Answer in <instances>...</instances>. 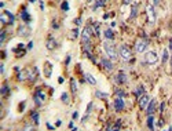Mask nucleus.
Segmentation results:
<instances>
[{"label":"nucleus","instance_id":"f704fd0d","mask_svg":"<svg viewBox=\"0 0 172 131\" xmlns=\"http://www.w3.org/2000/svg\"><path fill=\"white\" fill-rule=\"evenodd\" d=\"M77 117H79V113H77V112H75V113H73V119H77Z\"/></svg>","mask_w":172,"mask_h":131},{"label":"nucleus","instance_id":"e433bc0d","mask_svg":"<svg viewBox=\"0 0 172 131\" xmlns=\"http://www.w3.org/2000/svg\"><path fill=\"white\" fill-rule=\"evenodd\" d=\"M169 48L172 50V40H169Z\"/></svg>","mask_w":172,"mask_h":131},{"label":"nucleus","instance_id":"412c9836","mask_svg":"<svg viewBox=\"0 0 172 131\" xmlns=\"http://www.w3.org/2000/svg\"><path fill=\"white\" fill-rule=\"evenodd\" d=\"M70 87H72V93L76 94V93H77V82H76L75 79L70 80Z\"/></svg>","mask_w":172,"mask_h":131},{"label":"nucleus","instance_id":"423d86ee","mask_svg":"<svg viewBox=\"0 0 172 131\" xmlns=\"http://www.w3.org/2000/svg\"><path fill=\"white\" fill-rule=\"evenodd\" d=\"M44 101H46V94H44L41 90H37V91H36V94H34V102H36V105H37V106H40Z\"/></svg>","mask_w":172,"mask_h":131},{"label":"nucleus","instance_id":"2eb2a0df","mask_svg":"<svg viewBox=\"0 0 172 131\" xmlns=\"http://www.w3.org/2000/svg\"><path fill=\"white\" fill-rule=\"evenodd\" d=\"M120 127H121V120H117L114 126L108 127V131H120Z\"/></svg>","mask_w":172,"mask_h":131},{"label":"nucleus","instance_id":"7c9ffc66","mask_svg":"<svg viewBox=\"0 0 172 131\" xmlns=\"http://www.w3.org/2000/svg\"><path fill=\"white\" fill-rule=\"evenodd\" d=\"M142 93H143V87H138V90H136V95H143V94H142Z\"/></svg>","mask_w":172,"mask_h":131},{"label":"nucleus","instance_id":"6e6552de","mask_svg":"<svg viewBox=\"0 0 172 131\" xmlns=\"http://www.w3.org/2000/svg\"><path fill=\"white\" fill-rule=\"evenodd\" d=\"M147 46H149L147 40H138L136 44H135V50H136V53H144Z\"/></svg>","mask_w":172,"mask_h":131},{"label":"nucleus","instance_id":"4be33fe9","mask_svg":"<svg viewBox=\"0 0 172 131\" xmlns=\"http://www.w3.org/2000/svg\"><path fill=\"white\" fill-rule=\"evenodd\" d=\"M21 18L25 21V22H29V21H30V15L28 14V11H22V13H21Z\"/></svg>","mask_w":172,"mask_h":131},{"label":"nucleus","instance_id":"1a4fd4ad","mask_svg":"<svg viewBox=\"0 0 172 131\" xmlns=\"http://www.w3.org/2000/svg\"><path fill=\"white\" fill-rule=\"evenodd\" d=\"M101 65H102V66L106 69L108 72H112V70H113V62L110 61V59L102 58V59H101Z\"/></svg>","mask_w":172,"mask_h":131},{"label":"nucleus","instance_id":"bb28decb","mask_svg":"<svg viewBox=\"0 0 172 131\" xmlns=\"http://www.w3.org/2000/svg\"><path fill=\"white\" fill-rule=\"evenodd\" d=\"M136 11H138V7L136 6H134L132 7V13H131V18H134V17H136Z\"/></svg>","mask_w":172,"mask_h":131},{"label":"nucleus","instance_id":"f257e3e1","mask_svg":"<svg viewBox=\"0 0 172 131\" xmlns=\"http://www.w3.org/2000/svg\"><path fill=\"white\" fill-rule=\"evenodd\" d=\"M103 50H105V53L108 54V57H109V59H112V61H116L117 58H118V53H117L116 50V46L112 43V41H105L103 43Z\"/></svg>","mask_w":172,"mask_h":131},{"label":"nucleus","instance_id":"20e7f679","mask_svg":"<svg viewBox=\"0 0 172 131\" xmlns=\"http://www.w3.org/2000/svg\"><path fill=\"white\" fill-rule=\"evenodd\" d=\"M0 21H1L4 25H10V24L13 25L15 18H14V15L10 13V11H6V10H4V11L1 13V15H0Z\"/></svg>","mask_w":172,"mask_h":131},{"label":"nucleus","instance_id":"aec40b11","mask_svg":"<svg viewBox=\"0 0 172 131\" xmlns=\"http://www.w3.org/2000/svg\"><path fill=\"white\" fill-rule=\"evenodd\" d=\"M105 37H106L108 40H113V39H114V33H113V30H112V29H108V30L105 32Z\"/></svg>","mask_w":172,"mask_h":131},{"label":"nucleus","instance_id":"39448f33","mask_svg":"<svg viewBox=\"0 0 172 131\" xmlns=\"http://www.w3.org/2000/svg\"><path fill=\"white\" fill-rule=\"evenodd\" d=\"M143 59H144L146 63H149V65H154V63H157L158 62V55H157V53H154V51H149V53L144 54Z\"/></svg>","mask_w":172,"mask_h":131},{"label":"nucleus","instance_id":"5701e85b","mask_svg":"<svg viewBox=\"0 0 172 131\" xmlns=\"http://www.w3.org/2000/svg\"><path fill=\"white\" fill-rule=\"evenodd\" d=\"M8 93H10L8 86H7V84H3V87H1V95L6 97V95H8Z\"/></svg>","mask_w":172,"mask_h":131},{"label":"nucleus","instance_id":"473e14b6","mask_svg":"<svg viewBox=\"0 0 172 131\" xmlns=\"http://www.w3.org/2000/svg\"><path fill=\"white\" fill-rule=\"evenodd\" d=\"M96 97H103V98H106L108 94H103V93H101V91H96Z\"/></svg>","mask_w":172,"mask_h":131},{"label":"nucleus","instance_id":"cd10ccee","mask_svg":"<svg viewBox=\"0 0 172 131\" xmlns=\"http://www.w3.org/2000/svg\"><path fill=\"white\" fill-rule=\"evenodd\" d=\"M94 29H95V34L96 36H99V34H101V30H99V26H98V24H94Z\"/></svg>","mask_w":172,"mask_h":131},{"label":"nucleus","instance_id":"f03ea898","mask_svg":"<svg viewBox=\"0 0 172 131\" xmlns=\"http://www.w3.org/2000/svg\"><path fill=\"white\" fill-rule=\"evenodd\" d=\"M91 33H92V26H85L81 33V41L84 44V50L87 51L89 50V39H91Z\"/></svg>","mask_w":172,"mask_h":131},{"label":"nucleus","instance_id":"ddd939ff","mask_svg":"<svg viewBox=\"0 0 172 131\" xmlns=\"http://www.w3.org/2000/svg\"><path fill=\"white\" fill-rule=\"evenodd\" d=\"M18 33H19L21 36H29V34H30V29L28 26H25V25H21L19 29H18Z\"/></svg>","mask_w":172,"mask_h":131},{"label":"nucleus","instance_id":"f8f14e48","mask_svg":"<svg viewBox=\"0 0 172 131\" xmlns=\"http://www.w3.org/2000/svg\"><path fill=\"white\" fill-rule=\"evenodd\" d=\"M116 82L118 84H124V83H127V75L124 73V72H118V75L116 76Z\"/></svg>","mask_w":172,"mask_h":131},{"label":"nucleus","instance_id":"4c0bfd02","mask_svg":"<svg viewBox=\"0 0 172 131\" xmlns=\"http://www.w3.org/2000/svg\"><path fill=\"white\" fill-rule=\"evenodd\" d=\"M124 3H125V4H128V3H130V0H124Z\"/></svg>","mask_w":172,"mask_h":131},{"label":"nucleus","instance_id":"393cba45","mask_svg":"<svg viewBox=\"0 0 172 131\" xmlns=\"http://www.w3.org/2000/svg\"><path fill=\"white\" fill-rule=\"evenodd\" d=\"M32 119L34 120V123L36 124L40 123V122H39V113H37V112H33V113H32Z\"/></svg>","mask_w":172,"mask_h":131},{"label":"nucleus","instance_id":"f3484780","mask_svg":"<svg viewBox=\"0 0 172 131\" xmlns=\"http://www.w3.org/2000/svg\"><path fill=\"white\" fill-rule=\"evenodd\" d=\"M85 80H87L89 84H92V86H95V84H96L95 77H94L92 75H89V73H87V75H85Z\"/></svg>","mask_w":172,"mask_h":131},{"label":"nucleus","instance_id":"0eeeda50","mask_svg":"<svg viewBox=\"0 0 172 131\" xmlns=\"http://www.w3.org/2000/svg\"><path fill=\"white\" fill-rule=\"evenodd\" d=\"M150 103V97L147 95V94H143V95L139 97V106H140V109H146L147 108V105Z\"/></svg>","mask_w":172,"mask_h":131},{"label":"nucleus","instance_id":"c756f323","mask_svg":"<svg viewBox=\"0 0 172 131\" xmlns=\"http://www.w3.org/2000/svg\"><path fill=\"white\" fill-rule=\"evenodd\" d=\"M61 7H62V10H65V11H66V10H69V4H68V1H63Z\"/></svg>","mask_w":172,"mask_h":131},{"label":"nucleus","instance_id":"c85d7f7f","mask_svg":"<svg viewBox=\"0 0 172 131\" xmlns=\"http://www.w3.org/2000/svg\"><path fill=\"white\" fill-rule=\"evenodd\" d=\"M6 30H1V39H0V43H1V44H3V43H4V40H6Z\"/></svg>","mask_w":172,"mask_h":131},{"label":"nucleus","instance_id":"c9c22d12","mask_svg":"<svg viewBox=\"0 0 172 131\" xmlns=\"http://www.w3.org/2000/svg\"><path fill=\"white\" fill-rule=\"evenodd\" d=\"M153 3H154V4H156V6H157L158 3H160V0H153Z\"/></svg>","mask_w":172,"mask_h":131},{"label":"nucleus","instance_id":"2f4dec72","mask_svg":"<svg viewBox=\"0 0 172 131\" xmlns=\"http://www.w3.org/2000/svg\"><path fill=\"white\" fill-rule=\"evenodd\" d=\"M24 131H34V127L33 126H26V127L24 128Z\"/></svg>","mask_w":172,"mask_h":131},{"label":"nucleus","instance_id":"a211bd4d","mask_svg":"<svg viewBox=\"0 0 172 131\" xmlns=\"http://www.w3.org/2000/svg\"><path fill=\"white\" fill-rule=\"evenodd\" d=\"M147 14H149V17H150V21L153 22L154 18H156V14L153 11V6H147Z\"/></svg>","mask_w":172,"mask_h":131},{"label":"nucleus","instance_id":"72a5a7b5","mask_svg":"<svg viewBox=\"0 0 172 131\" xmlns=\"http://www.w3.org/2000/svg\"><path fill=\"white\" fill-rule=\"evenodd\" d=\"M80 22H81V20H80V18H77V20L75 21V24H76V25H80Z\"/></svg>","mask_w":172,"mask_h":131},{"label":"nucleus","instance_id":"b1692460","mask_svg":"<svg viewBox=\"0 0 172 131\" xmlns=\"http://www.w3.org/2000/svg\"><path fill=\"white\" fill-rule=\"evenodd\" d=\"M61 99H62V102H63V103H69V95L66 94V93H63V94H62Z\"/></svg>","mask_w":172,"mask_h":131},{"label":"nucleus","instance_id":"a878e982","mask_svg":"<svg viewBox=\"0 0 172 131\" xmlns=\"http://www.w3.org/2000/svg\"><path fill=\"white\" fill-rule=\"evenodd\" d=\"M167 59H168V50H164L163 51V62H167Z\"/></svg>","mask_w":172,"mask_h":131},{"label":"nucleus","instance_id":"9b49d317","mask_svg":"<svg viewBox=\"0 0 172 131\" xmlns=\"http://www.w3.org/2000/svg\"><path fill=\"white\" fill-rule=\"evenodd\" d=\"M154 110H156V101H154V99H150V103L147 105L146 112H147V115H149V116H151V115L154 113Z\"/></svg>","mask_w":172,"mask_h":131},{"label":"nucleus","instance_id":"dca6fc26","mask_svg":"<svg viewBox=\"0 0 172 131\" xmlns=\"http://www.w3.org/2000/svg\"><path fill=\"white\" fill-rule=\"evenodd\" d=\"M55 47H56V41H55L52 37H50L47 40V48L48 50H54Z\"/></svg>","mask_w":172,"mask_h":131},{"label":"nucleus","instance_id":"9d476101","mask_svg":"<svg viewBox=\"0 0 172 131\" xmlns=\"http://www.w3.org/2000/svg\"><path fill=\"white\" fill-rule=\"evenodd\" d=\"M114 109L117 110V112H121V110H124V99L123 98H116L114 99Z\"/></svg>","mask_w":172,"mask_h":131},{"label":"nucleus","instance_id":"7ed1b4c3","mask_svg":"<svg viewBox=\"0 0 172 131\" xmlns=\"http://www.w3.org/2000/svg\"><path fill=\"white\" fill-rule=\"evenodd\" d=\"M118 55L121 57V59H123V61H130L131 58H132V51L130 50L128 46L123 44V46L120 47V50H118Z\"/></svg>","mask_w":172,"mask_h":131},{"label":"nucleus","instance_id":"4468645a","mask_svg":"<svg viewBox=\"0 0 172 131\" xmlns=\"http://www.w3.org/2000/svg\"><path fill=\"white\" fill-rule=\"evenodd\" d=\"M51 73H52V65L50 62H46V66H44V76L46 77H51Z\"/></svg>","mask_w":172,"mask_h":131},{"label":"nucleus","instance_id":"6ab92c4d","mask_svg":"<svg viewBox=\"0 0 172 131\" xmlns=\"http://www.w3.org/2000/svg\"><path fill=\"white\" fill-rule=\"evenodd\" d=\"M147 127L150 130H154V117H153V115L147 117Z\"/></svg>","mask_w":172,"mask_h":131}]
</instances>
